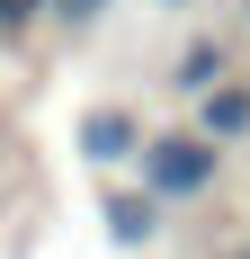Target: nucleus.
Wrapping results in <instances>:
<instances>
[{
	"label": "nucleus",
	"instance_id": "nucleus-1",
	"mask_svg": "<svg viewBox=\"0 0 250 259\" xmlns=\"http://www.w3.org/2000/svg\"><path fill=\"white\" fill-rule=\"evenodd\" d=\"M134 170H143V197H152V206H197L205 188L224 179V143H205L197 125H188V134H143Z\"/></svg>",
	"mask_w": 250,
	"mask_h": 259
},
{
	"label": "nucleus",
	"instance_id": "nucleus-2",
	"mask_svg": "<svg viewBox=\"0 0 250 259\" xmlns=\"http://www.w3.org/2000/svg\"><path fill=\"white\" fill-rule=\"evenodd\" d=\"M80 152L99 161V170L134 161V152H143V125H134V107H90V116H80Z\"/></svg>",
	"mask_w": 250,
	"mask_h": 259
},
{
	"label": "nucleus",
	"instance_id": "nucleus-3",
	"mask_svg": "<svg viewBox=\"0 0 250 259\" xmlns=\"http://www.w3.org/2000/svg\"><path fill=\"white\" fill-rule=\"evenodd\" d=\"M197 134H205V143H241V134H250V90H241V80H215V90L197 99Z\"/></svg>",
	"mask_w": 250,
	"mask_h": 259
},
{
	"label": "nucleus",
	"instance_id": "nucleus-4",
	"mask_svg": "<svg viewBox=\"0 0 250 259\" xmlns=\"http://www.w3.org/2000/svg\"><path fill=\"white\" fill-rule=\"evenodd\" d=\"M152 233H161V206H152L143 188H116V197H107V241H125V250H152Z\"/></svg>",
	"mask_w": 250,
	"mask_h": 259
},
{
	"label": "nucleus",
	"instance_id": "nucleus-5",
	"mask_svg": "<svg viewBox=\"0 0 250 259\" xmlns=\"http://www.w3.org/2000/svg\"><path fill=\"white\" fill-rule=\"evenodd\" d=\"M224 63H232V54L215 45V36H205V45H188V54L170 63V90H179V99H205V90L224 80Z\"/></svg>",
	"mask_w": 250,
	"mask_h": 259
},
{
	"label": "nucleus",
	"instance_id": "nucleus-6",
	"mask_svg": "<svg viewBox=\"0 0 250 259\" xmlns=\"http://www.w3.org/2000/svg\"><path fill=\"white\" fill-rule=\"evenodd\" d=\"M36 18H54V0H0V36H18V27H36Z\"/></svg>",
	"mask_w": 250,
	"mask_h": 259
},
{
	"label": "nucleus",
	"instance_id": "nucleus-7",
	"mask_svg": "<svg viewBox=\"0 0 250 259\" xmlns=\"http://www.w3.org/2000/svg\"><path fill=\"white\" fill-rule=\"evenodd\" d=\"M99 9H107V0H54V18H63V27H90Z\"/></svg>",
	"mask_w": 250,
	"mask_h": 259
},
{
	"label": "nucleus",
	"instance_id": "nucleus-8",
	"mask_svg": "<svg viewBox=\"0 0 250 259\" xmlns=\"http://www.w3.org/2000/svg\"><path fill=\"white\" fill-rule=\"evenodd\" d=\"M224 259H250V250H224Z\"/></svg>",
	"mask_w": 250,
	"mask_h": 259
}]
</instances>
